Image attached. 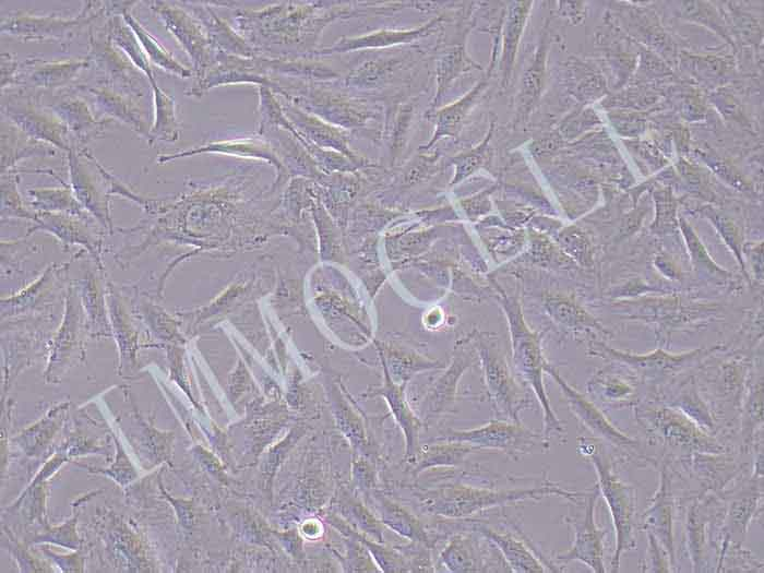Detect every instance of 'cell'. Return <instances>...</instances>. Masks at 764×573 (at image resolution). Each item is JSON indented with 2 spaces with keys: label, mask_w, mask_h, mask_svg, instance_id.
I'll return each mask as SVG.
<instances>
[{
  "label": "cell",
  "mask_w": 764,
  "mask_h": 573,
  "mask_svg": "<svg viewBox=\"0 0 764 573\" xmlns=\"http://www.w3.org/2000/svg\"><path fill=\"white\" fill-rule=\"evenodd\" d=\"M660 402L677 408L704 431L713 435L717 437L718 432L721 430L713 407L697 390L694 377H690L681 382L671 398Z\"/></svg>",
  "instance_id": "d4e9b609"
},
{
  "label": "cell",
  "mask_w": 764,
  "mask_h": 573,
  "mask_svg": "<svg viewBox=\"0 0 764 573\" xmlns=\"http://www.w3.org/2000/svg\"><path fill=\"white\" fill-rule=\"evenodd\" d=\"M491 132L492 129H490L486 139L477 147L452 158V163L456 167L452 184L457 183L464 178L470 176L481 166L487 155L488 142L491 138Z\"/></svg>",
  "instance_id": "f35d334b"
},
{
  "label": "cell",
  "mask_w": 764,
  "mask_h": 573,
  "mask_svg": "<svg viewBox=\"0 0 764 573\" xmlns=\"http://www.w3.org/2000/svg\"><path fill=\"white\" fill-rule=\"evenodd\" d=\"M509 10L503 32V53H502V71L503 80L510 76L514 62L517 44L529 11L530 2H513Z\"/></svg>",
  "instance_id": "d6a6232c"
},
{
  "label": "cell",
  "mask_w": 764,
  "mask_h": 573,
  "mask_svg": "<svg viewBox=\"0 0 764 573\" xmlns=\"http://www.w3.org/2000/svg\"><path fill=\"white\" fill-rule=\"evenodd\" d=\"M476 351L466 335L455 343L450 363L430 385L425 397L423 416L428 422L454 413L458 399V382L477 360Z\"/></svg>",
  "instance_id": "ac0fdd59"
},
{
  "label": "cell",
  "mask_w": 764,
  "mask_h": 573,
  "mask_svg": "<svg viewBox=\"0 0 764 573\" xmlns=\"http://www.w3.org/2000/svg\"><path fill=\"white\" fill-rule=\"evenodd\" d=\"M683 505L685 550L692 572H713V532L723 514V500L711 492H697L688 498Z\"/></svg>",
  "instance_id": "4fadbf2b"
},
{
  "label": "cell",
  "mask_w": 764,
  "mask_h": 573,
  "mask_svg": "<svg viewBox=\"0 0 764 573\" xmlns=\"http://www.w3.org/2000/svg\"><path fill=\"white\" fill-rule=\"evenodd\" d=\"M656 468L659 473L658 486L646 509L638 515L637 528L658 540L677 571L675 515L678 501L673 490V468L667 455L659 459Z\"/></svg>",
  "instance_id": "2e32d148"
},
{
  "label": "cell",
  "mask_w": 764,
  "mask_h": 573,
  "mask_svg": "<svg viewBox=\"0 0 764 573\" xmlns=\"http://www.w3.org/2000/svg\"><path fill=\"white\" fill-rule=\"evenodd\" d=\"M477 63L468 58L463 46L447 50L438 62L437 68V103L452 82Z\"/></svg>",
  "instance_id": "e575fe53"
},
{
  "label": "cell",
  "mask_w": 764,
  "mask_h": 573,
  "mask_svg": "<svg viewBox=\"0 0 764 573\" xmlns=\"http://www.w3.org/2000/svg\"><path fill=\"white\" fill-rule=\"evenodd\" d=\"M545 372L556 381L570 411L590 437L608 445L622 462L656 468L659 459L650 455L641 441L616 427L594 402L570 385L554 365L547 362Z\"/></svg>",
  "instance_id": "52a82bcc"
},
{
  "label": "cell",
  "mask_w": 764,
  "mask_h": 573,
  "mask_svg": "<svg viewBox=\"0 0 764 573\" xmlns=\"http://www.w3.org/2000/svg\"><path fill=\"white\" fill-rule=\"evenodd\" d=\"M671 260H668L664 256H659L656 259V265L662 272L666 276L671 277L672 279H679L680 277V270H677L673 262H670Z\"/></svg>",
  "instance_id": "7bdbcfd3"
},
{
  "label": "cell",
  "mask_w": 764,
  "mask_h": 573,
  "mask_svg": "<svg viewBox=\"0 0 764 573\" xmlns=\"http://www.w3.org/2000/svg\"><path fill=\"white\" fill-rule=\"evenodd\" d=\"M751 256V264L753 267V272L755 274V277L762 280L763 278V253H762V247L757 251V246L750 251Z\"/></svg>",
  "instance_id": "ee69618b"
},
{
  "label": "cell",
  "mask_w": 764,
  "mask_h": 573,
  "mask_svg": "<svg viewBox=\"0 0 764 573\" xmlns=\"http://www.w3.org/2000/svg\"><path fill=\"white\" fill-rule=\"evenodd\" d=\"M105 25L114 44L146 75L147 81L154 79L155 76L150 60L143 51L135 34L123 21L122 16H120V14L108 15Z\"/></svg>",
  "instance_id": "f1b7e54d"
},
{
  "label": "cell",
  "mask_w": 764,
  "mask_h": 573,
  "mask_svg": "<svg viewBox=\"0 0 764 573\" xmlns=\"http://www.w3.org/2000/svg\"><path fill=\"white\" fill-rule=\"evenodd\" d=\"M69 88L81 93L79 96L89 104L99 118H109L127 124L151 144L152 124L138 98L98 81L95 84L74 83Z\"/></svg>",
  "instance_id": "e0dca14e"
},
{
  "label": "cell",
  "mask_w": 764,
  "mask_h": 573,
  "mask_svg": "<svg viewBox=\"0 0 764 573\" xmlns=\"http://www.w3.org/2000/svg\"><path fill=\"white\" fill-rule=\"evenodd\" d=\"M647 549L640 564V569L645 573H668L676 572L671 559L658 540L646 534Z\"/></svg>",
  "instance_id": "ab89813d"
},
{
  "label": "cell",
  "mask_w": 764,
  "mask_h": 573,
  "mask_svg": "<svg viewBox=\"0 0 764 573\" xmlns=\"http://www.w3.org/2000/svg\"><path fill=\"white\" fill-rule=\"evenodd\" d=\"M52 145L36 140L9 121L1 122V168H9L17 160L31 156H51Z\"/></svg>",
  "instance_id": "484cf974"
},
{
  "label": "cell",
  "mask_w": 764,
  "mask_h": 573,
  "mask_svg": "<svg viewBox=\"0 0 764 573\" xmlns=\"http://www.w3.org/2000/svg\"><path fill=\"white\" fill-rule=\"evenodd\" d=\"M725 348L723 345H713L682 353H670L658 347L646 354H634L613 348L597 337L589 338L587 343L588 355L599 357L620 368L635 382L650 384L667 383Z\"/></svg>",
  "instance_id": "8992f818"
},
{
  "label": "cell",
  "mask_w": 764,
  "mask_h": 573,
  "mask_svg": "<svg viewBox=\"0 0 764 573\" xmlns=\"http://www.w3.org/2000/svg\"><path fill=\"white\" fill-rule=\"evenodd\" d=\"M612 307L625 319L640 320L653 325L660 342L668 341L675 332L707 323L718 313L716 306L685 302L673 296L624 300L613 303Z\"/></svg>",
  "instance_id": "30bf717a"
},
{
  "label": "cell",
  "mask_w": 764,
  "mask_h": 573,
  "mask_svg": "<svg viewBox=\"0 0 764 573\" xmlns=\"http://www.w3.org/2000/svg\"><path fill=\"white\" fill-rule=\"evenodd\" d=\"M466 528L477 532L491 542L504 558L511 572L545 573L561 571L548 559L541 558L530 540L518 528H515V532H501L475 518L467 520Z\"/></svg>",
  "instance_id": "ffe728a7"
},
{
  "label": "cell",
  "mask_w": 764,
  "mask_h": 573,
  "mask_svg": "<svg viewBox=\"0 0 764 573\" xmlns=\"http://www.w3.org/2000/svg\"><path fill=\"white\" fill-rule=\"evenodd\" d=\"M102 82L140 99L146 89V76L111 40L105 23L88 28V51L85 56Z\"/></svg>",
  "instance_id": "7c38bea8"
},
{
  "label": "cell",
  "mask_w": 764,
  "mask_h": 573,
  "mask_svg": "<svg viewBox=\"0 0 764 573\" xmlns=\"http://www.w3.org/2000/svg\"><path fill=\"white\" fill-rule=\"evenodd\" d=\"M704 214L713 222L718 231L721 234L726 244L733 252L739 265L741 266L742 274L745 279H749L748 271L745 270L744 261L742 259V247H741V236L738 231L737 226L731 219L725 214L713 210L712 207L703 208Z\"/></svg>",
  "instance_id": "8d00e7d4"
},
{
  "label": "cell",
  "mask_w": 764,
  "mask_h": 573,
  "mask_svg": "<svg viewBox=\"0 0 764 573\" xmlns=\"http://www.w3.org/2000/svg\"><path fill=\"white\" fill-rule=\"evenodd\" d=\"M154 97L155 119L151 128V144L154 141H175L178 138L177 122L174 114V102L157 85L154 79L148 81Z\"/></svg>",
  "instance_id": "836d02e7"
},
{
  "label": "cell",
  "mask_w": 764,
  "mask_h": 573,
  "mask_svg": "<svg viewBox=\"0 0 764 573\" xmlns=\"http://www.w3.org/2000/svg\"><path fill=\"white\" fill-rule=\"evenodd\" d=\"M558 241L564 252L571 255L577 263L589 267L593 265L592 247L585 234L571 226L564 228L558 236Z\"/></svg>",
  "instance_id": "d590c367"
},
{
  "label": "cell",
  "mask_w": 764,
  "mask_h": 573,
  "mask_svg": "<svg viewBox=\"0 0 764 573\" xmlns=\"http://www.w3.org/2000/svg\"><path fill=\"white\" fill-rule=\"evenodd\" d=\"M748 386L745 399L740 406V452L748 454L759 445L763 429V379H756Z\"/></svg>",
  "instance_id": "4316f807"
},
{
  "label": "cell",
  "mask_w": 764,
  "mask_h": 573,
  "mask_svg": "<svg viewBox=\"0 0 764 573\" xmlns=\"http://www.w3.org/2000/svg\"><path fill=\"white\" fill-rule=\"evenodd\" d=\"M656 219L652 225L656 231H673L678 226L676 217V204L669 190H659L655 193Z\"/></svg>",
  "instance_id": "60d3db41"
},
{
  "label": "cell",
  "mask_w": 764,
  "mask_h": 573,
  "mask_svg": "<svg viewBox=\"0 0 764 573\" xmlns=\"http://www.w3.org/2000/svg\"><path fill=\"white\" fill-rule=\"evenodd\" d=\"M41 98L43 91L7 89L1 96L2 115L32 138L69 152L75 146L67 127Z\"/></svg>",
  "instance_id": "9c48e42d"
},
{
  "label": "cell",
  "mask_w": 764,
  "mask_h": 573,
  "mask_svg": "<svg viewBox=\"0 0 764 573\" xmlns=\"http://www.w3.org/2000/svg\"><path fill=\"white\" fill-rule=\"evenodd\" d=\"M21 62L10 52H1V89L17 85Z\"/></svg>",
  "instance_id": "b9f144b4"
},
{
  "label": "cell",
  "mask_w": 764,
  "mask_h": 573,
  "mask_svg": "<svg viewBox=\"0 0 764 573\" xmlns=\"http://www.w3.org/2000/svg\"><path fill=\"white\" fill-rule=\"evenodd\" d=\"M439 561L452 573L511 572L500 551L469 528L449 535Z\"/></svg>",
  "instance_id": "9a60e30c"
},
{
  "label": "cell",
  "mask_w": 764,
  "mask_h": 573,
  "mask_svg": "<svg viewBox=\"0 0 764 573\" xmlns=\"http://www.w3.org/2000/svg\"><path fill=\"white\" fill-rule=\"evenodd\" d=\"M79 14L74 17L52 15H34L16 11L1 21L0 31L20 40L53 39L63 43L77 36L103 15L108 16L105 1L82 2Z\"/></svg>",
  "instance_id": "8fae6325"
},
{
  "label": "cell",
  "mask_w": 764,
  "mask_h": 573,
  "mask_svg": "<svg viewBox=\"0 0 764 573\" xmlns=\"http://www.w3.org/2000/svg\"><path fill=\"white\" fill-rule=\"evenodd\" d=\"M577 452L587 459L596 474L597 486L604 498L613 525L614 549L610 560L611 573L619 572L622 556L636 548L637 544V494L636 489L624 481L616 469V461L601 441L577 437Z\"/></svg>",
  "instance_id": "3957f363"
},
{
  "label": "cell",
  "mask_w": 764,
  "mask_h": 573,
  "mask_svg": "<svg viewBox=\"0 0 764 573\" xmlns=\"http://www.w3.org/2000/svg\"><path fill=\"white\" fill-rule=\"evenodd\" d=\"M634 418L652 445L664 453H723L730 451L718 437L704 431L687 415L660 401H638Z\"/></svg>",
  "instance_id": "5b68a950"
},
{
  "label": "cell",
  "mask_w": 764,
  "mask_h": 573,
  "mask_svg": "<svg viewBox=\"0 0 764 573\" xmlns=\"http://www.w3.org/2000/svg\"><path fill=\"white\" fill-rule=\"evenodd\" d=\"M435 441L466 443L478 451H498L513 461L527 454L546 452L550 447V441L545 439L541 432L526 427L522 421L499 418L471 429H443L435 437Z\"/></svg>",
  "instance_id": "ba28073f"
},
{
  "label": "cell",
  "mask_w": 764,
  "mask_h": 573,
  "mask_svg": "<svg viewBox=\"0 0 764 573\" xmlns=\"http://www.w3.org/2000/svg\"><path fill=\"white\" fill-rule=\"evenodd\" d=\"M487 86L486 80L480 81L474 88L457 102L442 108L437 114V128L429 146L442 136H454L461 129L470 109L474 107Z\"/></svg>",
  "instance_id": "83f0119b"
},
{
  "label": "cell",
  "mask_w": 764,
  "mask_h": 573,
  "mask_svg": "<svg viewBox=\"0 0 764 573\" xmlns=\"http://www.w3.org/2000/svg\"><path fill=\"white\" fill-rule=\"evenodd\" d=\"M85 68H89L86 57L61 61L27 58L21 63L17 85L38 91L59 89L73 85L75 77Z\"/></svg>",
  "instance_id": "7402d4cb"
},
{
  "label": "cell",
  "mask_w": 764,
  "mask_h": 573,
  "mask_svg": "<svg viewBox=\"0 0 764 573\" xmlns=\"http://www.w3.org/2000/svg\"><path fill=\"white\" fill-rule=\"evenodd\" d=\"M545 59L546 49L541 45L523 76L521 100L524 107L530 106L540 93L545 73Z\"/></svg>",
  "instance_id": "74e56055"
},
{
  "label": "cell",
  "mask_w": 764,
  "mask_h": 573,
  "mask_svg": "<svg viewBox=\"0 0 764 573\" xmlns=\"http://www.w3.org/2000/svg\"><path fill=\"white\" fill-rule=\"evenodd\" d=\"M683 471L695 480L699 492L721 496L741 478L745 477L749 465L737 461L730 451L723 453H690L677 456Z\"/></svg>",
  "instance_id": "d6986e66"
},
{
  "label": "cell",
  "mask_w": 764,
  "mask_h": 573,
  "mask_svg": "<svg viewBox=\"0 0 764 573\" xmlns=\"http://www.w3.org/2000/svg\"><path fill=\"white\" fill-rule=\"evenodd\" d=\"M46 105L64 123L75 147L100 136L114 121L99 118L84 98L73 94L57 95Z\"/></svg>",
  "instance_id": "44dd1931"
},
{
  "label": "cell",
  "mask_w": 764,
  "mask_h": 573,
  "mask_svg": "<svg viewBox=\"0 0 764 573\" xmlns=\"http://www.w3.org/2000/svg\"><path fill=\"white\" fill-rule=\"evenodd\" d=\"M679 226L685 238L691 263L699 275L705 276L716 283L727 284L731 280L732 274L719 266L708 254L703 243L699 240L690 225L681 218Z\"/></svg>",
  "instance_id": "4dcf8cb0"
},
{
  "label": "cell",
  "mask_w": 764,
  "mask_h": 573,
  "mask_svg": "<svg viewBox=\"0 0 764 573\" xmlns=\"http://www.w3.org/2000/svg\"><path fill=\"white\" fill-rule=\"evenodd\" d=\"M120 15L135 34L150 62L174 73L180 75L186 74V69L176 62L170 53L158 43V40L152 36L132 15L131 8L124 10Z\"/></svg>",
  "instance_id": "1f68e13d"
},
{
  "label": "cell",
  "mask_w": 764,
  "mask_h": 573,
  "mask_svg": "<svg viewBox=\"0 0 764 573\" xmlns=\"http://www.w3.org/2000/svg\"><path fill=\"white\" fill-rule=\"evenodd\" d=\"M477 449L461 442L435 441L426 446L419 462V469L433 467H459L464 465L471 453Z\"/></svg>",
  "instance_id": "f546056e"
},
{
  "label": "cell",
  "mask_w": 764,
  "mask_h": 573,
  "mask_svg": "<svg viewBox=\"0 0 764 573\" xmlns=\"http://www.w3.org/2000/svg\"><path fill=\"white\" fill-rule=\"evenodd\" d=\"M600 497L597 484L587 489L580 501L581 511L564 516V522L573 530V541L566 551L559 552L554 560L559 563L578 561L595 573H606L605 537L607 530L601 529L595 520V510Z\"/></svg>",
  "instance_id": "5bb4252c"
},
{
  "label": "cell",
  "mask_w": 764,
  "mask_h": 573,
  "mask_svg": "<svg viewBox=\"0 0 764 573\" xmlns=\"http://www.w3.org/2000/svg\"><path fill=\"white\" fill-rule=\"evenodd\" d=\"M586 387L602 404L613 408L634 406L638 402L634 380L610 363L597 370L587 381Z\"/></svg>",
  "instance_id": "cb8c5ba5"
},
{
  "label": "cell",
  "mask_w": 764,
  "mask_h": 573,
  "mask_svg": "<svg viewBox=\"0 0 764 573\" xmlns=\"http://www.w3.org/2000/svg\"><path fill=\"white\" fill-rule=\"evenodd\" d=\"M584 491L569 490L546 476L537 484L521 488H486L462 481H442L421 493L425 510L439 520H473L485 511L525 501L559 497L574 504Z\"/></svg>",
  "instance_id": "6da1fadb"
},
{
  "label": "cell",
  "mask_w": 764,
  "mask_h": 573,
  "mask_svg": "<svg viewBox=\"0 0 764 573\" xmlns=\"http://www.w3.org/2000/svg\"><path fill=\"white\" fill-rule=\"evenodd\" d=\"M494 288L496 298L508 321L512 367L518 379L532 390L542 410L541 433L548 441L551 437H557L563 443L566 441V428L556 415L544 383L545 366L548 362L542 354L544 332L528 326L517 296L506 294L497 283Z\"/></svg>",
  "instance_id": "7a4b0ae2"
},
{
  "label": "cell",
  "mask_w": 764,
  "mask_h": 573,
  "mask_svg": "<svg viewBox=\"0 0 764 573\" xmlns=\"http://www.w3.org/2000/svg\"><path fill=\"white\" fill-rule=\"evenodd\" d=\"M544 308L551 321L563 331L590 335V338L610 336L600 321L571 295L548 293L544 295Z\"/></svg>",
  "instance_id": "603a6c76"
},
{
  "label": "cell",
  "mask_w": 764,
  "mask_h": 573,
  "mask_svg": "<svg viewBox=\"0 0 764 573\" xmlns=\"http://www.w3.org/2000/svg\"><path fill=\"white\" fill-rule=\"evenodd\" d=\"M467 336L480 362L494 418L521 422V413L532 407L534 401L510 365L500 337L497 333L477 329Z\"/></svg>",
  "instance_id": "277c9868"
}]
</instances>
